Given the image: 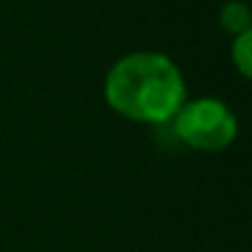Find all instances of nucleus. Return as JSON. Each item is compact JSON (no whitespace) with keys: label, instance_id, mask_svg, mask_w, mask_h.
<instances>
[{"label":"nucleus","instance_id":"obj_4","mask_svg":"<svg viewBox=\"0 0 252 252\" xmlns=\"http://www.w3.org/2000/svg\"><path fill=\"white\" fill-rule=\"evenodd\" d=\"M250 46H252V30H247V33L236 35V41H233V63H236V68H239V73H241L244 79L250 76V71H252Z\"/></svg>","mask_w":252,"mask_h":252},{"label":"nucleus","instance_id":"obj_3","mask_svg":"<svg viewBox=\"0 0 252 252\" xmlns=\"http://www.w3.org/2000/svg\"><path fill=\"white\" fill-rule=\"evenodd\" d=\"M220 22H222V28L230 35H241L250 30V11H247L244 3H225L222 14H220Z\"/></svg>","mask_w":252,"mask_h":252},{"label":"nucleus","instance_id":"obj_1","mask_svg":"<svg viewBox=\"0 0 252 252\" xmlns=\"http://www.w3.org/2000/svg\"><path fill=\"white\" fill-rule=\"evenodd\" d=\"M109 106L136 122H168L187 100L185 79L160 52H133L114 63L103 84Z\"/></svg>","mask_w":252,"mask_h":252},{"label":"nucleus","instance_id":"obj_2","mask_svg":"<svg viewBox=\"0 0 252 252\" xmlns=\"http://www.w3.org/2000/svg\"><path fill=\"white\" fill-rule=\"evenodd\" d=\"M174 133L192 149L220 152L233 144L239 122L220 98H195L190 103H182V109L176 111Z\"/></svg>","mask_w":252,"mask_h":252}]
</instances>
